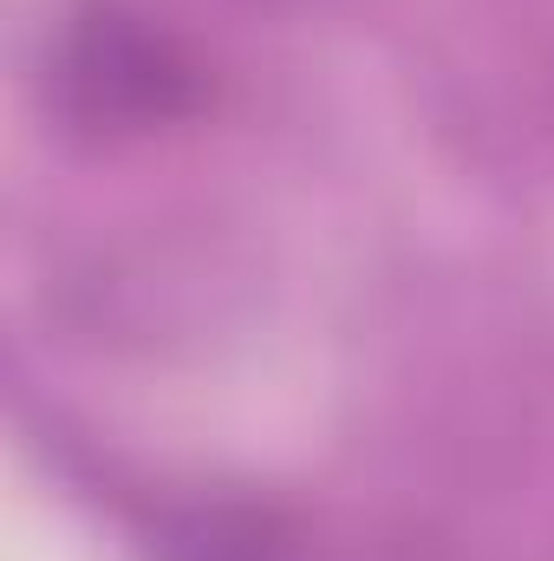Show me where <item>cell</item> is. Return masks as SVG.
Instances as JSON below:
<instances>
[{
    "label": "cell",
    "mask_w": 554,
    "mask_h": 561,
    "mask_svg": "<svg viewBox=\"0 0 554 561\" xmlns=\"http://www.w3.org/2000/svg\"><path fill=\"white\" fill-rule=\"evenodd\" d=\"M72 105L85 118H112V125H143V118H170L189 92L183 66L170 59L163 39H150L143 26L125 20H85L66 39V66H59Z\"/></svg>",
    "instance_id": "obj_1"
}]
</instances>
